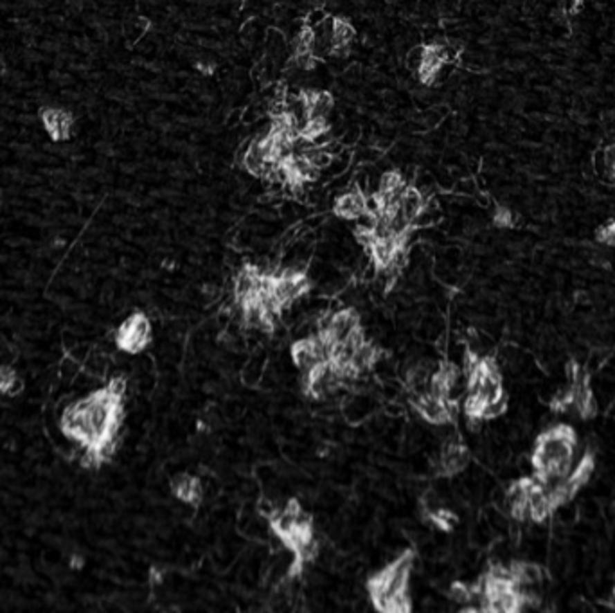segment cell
<instances>
[{"mask_svg":"<svg viewBox=\"0 0 615 613\" xmlns=\"http://www.w3.org/2000/svg\"><path fill=\"white\" fill-rule=\"evenodd\" d=\"M313 288V279L304 266L292 264L286 268L268 270L265 286V299L275 313L281 315L295 302L304 299Z\"/></svg>","mask_w":615,"mask_h":613,"instance_id":"obj_4","label":"cell"},{"mask_svg":"<svg viewBox=\"0 0 615 613\" xmlns=\"http://www.w3.org/2000/svg\"><path fill=\"white\" fill-rule=\"evenodd\" d=\"M310 107V119H328L335 107V99L328 90H302Z\"/></svg>","mask_w":615,"mask_h":613,"instance_id":"obj_18","label":"cell"},{"mask_svg":"<svg viewBox=\"0 0 615 613\" xmlns=\"http://www.w3.org/2000/svg\"><path fill=\"white\" fill-rule=\"evenodd\" d=\"M22 389V380L11 365H2L0 369V392L2 396H15Z\"/></svg>","mask_w":615,"mask_h":613,"instance_id":"obj_19","label":"cell"},{"mask_svg":"<svg viewBox=\"0 0 615 613\" xmlns=\"http://www.w3.org/2000/svg\"><path fill=\"white\" fill-rule=\"evenodd\" d=\"M346 383L342 371L331 360L302 374V392L313 401H326L333 398Z\"/></svg>","mask_w":615,"mask_h":613,"instance_id":"obj_8","label":"cell"},{"mask_svg":"<svg viewBox=\"0 0 615 613\" xmlns=\"http://www.w3.org/2000/svg\"><path fill=\"white\" fill-rule=\"evenodd\" d=\"M126 378L116 374L104 387L72 401L59 416V430L80 444L83 450L81 466L86 470H99L116 455L126 419Z\"/></svg>","mask_w":615,"mask_h":613,"instance_id":"obj_1","label":"cell"},{"mask_svg":"<svg viewBox=\"0 0 615 613\" xmlns=\"http://www.w3.org/2000/svg\"><path fill=\"white\" fill-rule=\"evenodd\" d=\"M468 464H470V452H468L466 444L457 435L446 439L439 453V468L443 475H448V477L461 475L466 470Z\"/></svg>","mask_w":615,"mask_h":613,"instance_id":"obj_11","label":"cell"},{"mask_svg":"<svg viewBox=\"0 0 615 613\" xmlns=\"http://www.w3.org/2000/svg\"><path fill=\"white\" fill-rule=\"evenodd\" d=\"M410 405L430 425L439 426L443 423L452 421V417H454L455 403H450L448 399L441 394H428L423 396V398L412 399Z\"/></svg>","mask_w":615,"mask_h":613,"instance_id":"obj_10","label":"cell"},{"mask_svg":"<svg viewBox=\"0 0 615 613\" xmlns=\"http://www.w3.org/2000/svg\"><path fill=\"white\" fill-rule=\"evenodd\" d=\"M416 554L412 549H405L391 563L374 572L367 579V594L374 610L382 613L410 612L409 583L414 570Z\"/></svg>","mask_w":615,"mask_h":613,"instance_id":"obj_2","label":"cell"},{"mask_svg":"<svg viewBox=\"0 0 615 613\" xmlns=\"http://www.w3.org/2000/svg\"><path fill=\"white\" fill-rule=\"evenodd\" d=\"M40 119L54 140H67L72 131V116L65 110L54 107L42 108Z\"/></svg>","mask_w":615,"mask_h":613,"instance_id":"obj_15","label":"cell"},{"mask_svg":"<svg viewBox=\"0 0 615 613\" xmlns=\"http://www.w3.org/2000/svg\"><path fill=\"white\" fill-rule=\"evenodd\" d=\"M265 516L270 531L288 551H293L299 543L315 536L313 516L297 498H290L284 506L274 507Z\"/></svg>","mask_w":615,"mask_h":613,"instance_id":"obj_5","label":"cell"},{"mask_svg":"<svg viewBox=\"0 0 615 613\" xmlns=\"http://www.w3.org/2000/svg\"><path fill=\"white\" fill-rule=\"evenodd\" d=\"M583 6V0H562V9L565 15H576Z\"/></svg>","mask_w":615,"mask_h":613,"instance_id":"obj_25","label":"cell"},{"mask_svg":"<svg viewBox=\"0 0 615 613\" xmlns=\"http://www.w3.org/2000/svg\"><path fill=\"white\" fill-rule=\"evenodd\" d=\"M333 26V51L331 56H337L342 58L346 56L351 49V44L355 40L356 31L355 27L351 26V22L344 17H333L331 18Z\"/></svg>","mask_w":615,"mask_h":613,"instance_id":"obj_16","label":"cell"},{"mask_svg":"<svg viewBox=\"0 0 615 613\" xmlns=\"http://www.w3.org/2000/svg\"><path fill=\"white\" fill-rule=\"evenodd\" d=\"M169 489L171 495L185 506H191L194 509L202 506L203 484L196 475L189 473V471H180L171 479Z\"/></svg>","mask_w":615,"mask_h":613,"instance_id":"obj_12","label":"cell"},{"mask_svg":"<svg viewBox=\"0 0 615 613\" xmlns=\"http://www.w3.org/2000/svg\"><path fill=\"white\" fill-rule=\"evenodd\" d=\"M315 333L322 338L329 347L346 344L356 335L364 333L362 318L355 308H342L337 311H326L317 318Z\"/></svg>","mask_w":615,"mask_h":613,"instance_id":"obj_6","label":"cell"},{"mask_svg":"<svg viewBox=\"0 0 615 613\" xmlns=\"http://www.w3.org/2000/svg\"><path fill=\"white\" fill-rule=\"evenodd\" d=\"M470 540H472L473 547H477V549H486V547H491V543L497 540V536H495V533L491 531L490 525H488V522L482 518L481 522H477L473 525Z\"/></svg>","mask_w":615,"mask_h":613,"instance_id":"obj_20","label":"cell"},{"mask_svg":"<svg viewBox=\"0 0 615 613\" xmlns=\"http://www.w3.org/2000/svg\"><path fill=\"white\" fill-rule=\"evenodd\" d=\"M608 173H610V175H612V179H614V180H615V162H614V164H612V166H610V170H608Z\"/></svg>","mask_w":615,"mask_h":613,"instance_id":"obj_26","label":"cell"},{"mask_svg":"<svg viewBox=\"0 0 615 613\" xmlns=\"http://www.w3.org/2000/svg\"><path fill=\"white\" fill-rule=\"evenodd\" d=\"M335 216L347 221H356L367 212V193L358 184L344 191L333 203Z\"/></svg>","mask_w":615,"mask_h":613,"instance_id":"obj_14","label":"cell"},{"mask_svg":"<svg viewBox=\"0 0 615 613\" xmlns=\"http://www.w3.org/2000/svg\"><path fill=\"white\" fill-rule=\"evenodd\" d=\"M508 398L506 394L500 396V398L493 399V401H488L481 407V412H479V417L484 421H493L497 417H502L506 412H508Z\"/></svg>","mask_w":615,"mask_h":613,"instance_id":"obj_21","label":"cell"},{"mask_svg":"<svg viewBox=\"0 0 615 613\" xmlns=\"http://www.w3.org/2000/svg\"><path fill=\"white\" fill-rule=\"evenodd\" d=\"M152 336L153 327L149 317L144 311L135 309L134 313L128 315L117 326L116 333H113V342H116L117 349L122 353L139 354L148 349V345L152 344Z\"/></svg>","mask_w":615,"mask_h":613,"instance_id":"obj_7","label":"cell"},{"mask_svg":"<svg viewBox=\"0 0 615 613\" xmlns=\"http://www.w3.org/2000/svg\"><path fill=\"white\" fill-rule=\"evenodd\" d=\"M448 62V51H446L445 45L441 44H427L423 45V58L419 63L418 74L419 81L423 85L432 86L436 83L439 72L443 71L445 63Z\"/></svg>","mask_w":615,"mask_h":613,"instance_id":"obj_13","label":"cell"},{"mask_svg":"<svg viewBox=\"0 0 615 613\" xmlns=\"http://www.w3.org/2000/svg\"><path fill=\"white\" fill-rule=\"evenodd\" d=\"M596 239L603 245H615V219H608L596 230Z\"/></svg>","mask_w":615,"mask_h":613,"instance_id":"obj_22","label":"cell"},{"mask_svg":"<svg viewBox=\"0 0 615 613\" xmlns=\"http://www.w3.org/2000/svg\"><path fill=\"white\" fill-rule=\"evenodd\" d=\"M576 446L578 437L572 426L556 425L542 432L531 455L535 473H571L574 468Z\"/></svg>","mask_w":615,"mask_h":613,"instance_id":"obj_3","label":"cell"},{"mask_svg":"<svg viewBox=\"0 0 615 613\" xmlns=\"http://www.w3.org/2000/svg\"><path fill=\"white\" fill-rule=\"evenodd\" d=\"M581 515L585 516L587 520H594L599 516V504L596 500H585L580 507Z\"/></svg>","mask_w":615,"mask_h":613,"instance_id":"obj_24","label":"cell"},{"mask_svg":"<svg viewBox=\"0 0 615 613\" xmlns=\"http://www.w3.org/2000/svg\"><path fill=\"white\" fill-rule=\"evenodd\" d=\"M428 200L427 196L421 193V189L414 187V185H407L400 198V210L407 216L410 223L416 227V221H418L419 214L423 212V209L427 207Z\"/></svg>","mask_w":615,"mask_h":613,"instance_id":"obj_17","label":"cell"},{"mask_svg":"<svg viewBox=\"0 0 615 613\" xmlns=\"http://www.w3.org/2000/svg\"><path fill=\"white\" fill-rule=\"evenodd\" d=\"M493 221L497 227L506 228V227H511L513 221H515V218H513V212L508 209V207L500 205V207H497V210H495Z\"/></svg>","mask_w":615,"mask_h":613,"instance_id":"obj_23","label":"cell"},{"mask_svg":"<svg viewBox=\"0 0 615 613\" xmlns=\"http://www.w3.org/2000/svg\"><path fill=\"white\" fill-rule=\"evenodd\" d=\"M290 356L299 372L306 374L331 358V347L317 333H310L293 342L290 347Z\"/></svg>","mask_w":615,"mask_h":613,"instance_id":"obj_9","label":"cell"}]
</instances>
